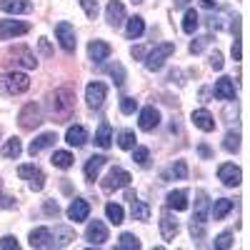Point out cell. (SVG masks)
Listing matches in <instances>:
<instances>
[{
	"label": "cell",
	"instance_id": "1",
	"mask_svg": "<svg viewBox=\"0 0 250 250\" xmlns=\"http://www.w3.org/2000/svg\"><path fill=\"white\" fill-rule=\"evenodd\" d=\"M50 118L55 123H68L75 113V90L73 88H58L50 95Z\"/></svg>",
	"mask_w": 250,
	"mask_h": 250
},
{
	"label": "cell",
	"instance_id": "2",
	"mask_svg": "<svg viewBox=\"0 0 250 250\" xmlns=\"http://www.w3.org/2000/svg\"><path fill=\"white\" fill-rule=\"evenodd\" d=\"M30 88V78L25 73H5L0 75V93L3 95H23Z\"/></svg>",
	"mask_w": 250,
	"mask_h": 250
},
{
	"label": "cell",
	"instance_id": "3",
	"mask_svg": "<svg viewBox=\"0 0 250 250\" xmlns=\"http://www.w3.org/2000/svg\"><path fill=\"white\" fill-rule=\"evenodd\" d=\"M175 53V43H160L155 45L148 55H145V68L148 70H160L165 65V60Z\"/></svg>",
	"mask_w": 250,
	"mask_h": 250
},
{
	"label": "cell",
	"instance_id": "4",
	"mask_svg": "<svg viewBox=\"0 0 250 250\" xmlns=\"http://www.w3.org/2000/svg\"><path fill=\"white\" fill-rule=\"evenodd\" d=\"M130 173L125 170V168H110L108 170V175L100 180V188L105 193H113V190H120V188H128L130 185Z\"/></svg>",
	"mask_w": 250,
	"mask_h": 250
},
{
	"label": "cell",
	"instance_id": "5",
	"mask_svg": "<svg viewBox=\"0 0 250 250\" xmlns=\"http://www.w3.org/2000/svg\"><path fill=\"white\" fill-rule=\"evenodd\" d=\"M18 175H20V180H28V188H30V190H35V193H40V190L45 188V173L40 170L35 163L20 165V168H18Z\"/></svg>",
	"mask_w": 250,
	"mask_h": 250
},
{
	"label": "cell",
	"instance_id": "6",
	"mask_svg": "<svg viewBox=\"0 0 250 250\" xmlns=\"http://www.w3.org/2000/svg\"><path fill=\"white\" fill-rule=\"evenodd\" d=\"M18 123L23 130H35L40 123H43V110H40L38 103H28V105H23V110L18 113Z\"/></svg>",
	"mask_w": 250,
	"mask_h": 250
},
{
	"label": "cell",
	"instance_id": "7",
	"mask_svg": "<svg viewBox=\"0 0 250 250\" xmlns=\"http://www.w3.org/2000/svg\"><path fill=\"white\" fill-rule=\"evenodd\" d=\"M55 38H58L60 48L65 50V53H73V50H75V45H78V40H75V30H73V25H70V23H65V20L55 25Z\"/></svg>",
	"mask_w": 250,
	"mask_h": 250
},
{
	"label": "cell",
	"instance_id": "8",
	"mask_svg": "<svg viewBox=\"0 0 250 250\" xmlns=\"http://www.w3.org/2000/svg\"><path fill=\"white\" fill-rule=\"evenodd\" d=\"M105 95H108V88H105V83H90V85L85 88V103H88V108L90 110H98L103 108V103H105Z\"/></svg>",
	"mask_w": 250,
	"mask_h": 250
},
{
	"label": "cell",
	"instance_id": "9",
	"mask_svg": "<svg viewBox=\"0 0 250 250\" xmlns=\"http://www.w3.org/2000/svg\"><path fill=\"white\" fill-rule=\"evenodd\" d=\"M218 180L228 188H238L240 180H243V170L238 168L235 163H223L220 168H218Z\"/></svg>",
	"mask_w": 250,
	"mask_h": 250
},
{
	"label": "cell",
	"instance_id": "10",
	"mask_svg": "<svg viewBox=\"0 0 250 250\" xmlns=\"http://www.w3.org/2000/svg\"><path fill=\"white\" fill-rule=\"evenodd\" d=\"M30 30L28 23L23 20H0V40H10L15 35H25Z\"/></svg>",
	"mask_w": 250,
	"mask_h": 250
},
{
	"label": "cell",
	"instance_id": "11",
	"mask_svg": "<svg viewBox=\"0 0 250 250\" xmlns=\"http://www.w3.org/2000/svg\"><path fill=\"white\" fill-rule=\"evenodd\" d=\"M158 125H160V113H158L155 105H148V108L140 110V118H138V128H140V130L153 133Z\"/></svg>",
	"mask_w": 250,
	"mask_h": 250
},
{
	"label": "cell",
	"instance_id": "12",
	"mask_svg": "<svg viewBox=\"0 0 250 250\" xmlns=\"http://www.w3.org/2000/svg\"><path fill=\"white\" fill-rule=\"evenodd\" d=\"M8 58H15V60H8V62H15V65H23V68H30V70L38 65V60H35L33 50L25 48V45H18V48L8 50Z\"/></svg>",
	"mask_w": 250,
	"mask_h": 250
},
{
	"label": "cell",
	"instance_id": "13",
	"mask_svg": "<svg viewBox=\"0 0 250 250\" xmlns=\"http://www.w3.org/2000/svg\"><path fill=\"white\" fill-rule=\"evenodd\" d=\"M85 240L90 243V245H103L108 240V228H105V223L103 220H90L88 223V228H85Z\"/></svg>",
	"mask_w": 250,
	"mask_h": 250
},
{
	"label": "cell",
	"instance_id": "14",
	"mask_svg": "<svg viewBox=\"0 0 250 250\" xmlns=\"http://www.w3.org/2000/svg\"><path fill=\"white\" fill-rule=\"evenodd\" d=\"M105 20H108V25L110 28H120L125 20V5L120 3V0H110L108 3V8H105Z\"/></svg>",
	"mask_w": 250,
	"mask_h": 250
},
{
	"label": "cell",
	"instance_id": "15",
	"mask_svg": "<svg viewBox=\"0 0 250 250\" xmlns=\"http://www.w3.org/2000/svg\"><path fill=\"white\" fill-rule=\"evenodd\" d=\"M180 233V223L165 210L163 215H160V235H163V240L165 243H170V240H175V235Z\"/></svg>",
	"mask_w": 250,
	"mask_h": 250
},
{
	"label": "cell",
	"instance_id": "16",
	"mask_svg": "<svg viewBox=\"0 0 250 250\" xmlns=\"http://www.w3.org/2000/svg\"><path fill=\"white\" fill-rule=\"evenodd\" d=\"M208 215H210V195L205 190H198L195 193V213H193V220L195 223H208Z\"/></svg>",
	"mask_w": 250,
	"mask_h": 250
},
{
	"label": "cell",
	"instance_id": "17",
	"mask_svg": "<svg viewBox=\"0 0 250 250\" xmlns=\"http://www.w3.org/2000/svg\"><path fill=\"white\" fill-rule=\"evenodd\" d=\"M190 120H193L195 128H200L203 133H213V130H215V118H213V113H210V110H205V108L193 110Z\"/></svg>",
	"mask_w": 250,
	"mask_h": 250
},
{
	"label": "cell",
	"instance_id": "18",
	"mask_svg": "<svg viewBox=\"0 0 250 250\" xmlns=\"http://www.w3.org/2000/svg\"><path fill=\"white\" fill-rule=\"evenodd\" d=\"M90 215V203L88 200H83V198H75L70 205H68V218L73 223H83V220H88Z\"/></svg>",
	"mask_w": 250,
	"mask_h": 250
},
{
	"label": "cell",
	"instance_id": "19",
	"mask_svg": "<svg viewBox=\"0 0 250 250\" xmlns=\"http://www.w3.org/2000/svg\"><path fill=\"white\" fill-rule=\"evenodd\" d=\"M213 93H215L218 100H235V83H233V78L223 75V78L215 83Z\"/></svg>",
	"mask_w": 250,
	"mask_h": 250
},
{
	"label": "cell",
	"instance_id": "20",
	"mask_svg": "<svg viewBox=\"0 0 250 250\" xmlns=\"http://www.w3.org/2000/svg\"><path fill=\"white\" fill-rule=\"evenodd\" d=\"M0 10L10 15H23L33 10V3L30 0H0Z\"/></svg>",
	"mask_w": 250,
	"mask_h": 250
},
{
	"label": "cell",
	"instance_id": "21",
	"mask_svg": "<svg viewBox=\"0 0 250 250\" xmlns=\"http://www.w3.org/2000/svg\"><path fill=\"white\" fill-rule=\"evenodd\" d=\"M113 53V48L108 43H103V40H93V43L88 45V58L93 62H103V60H108Z\"/></svg>",
	"mask_w": 250,
	"mask_h": 250
},
{
	"label": "cell",
	"instance_id": "22",
	"mask_svg": "<svg viewBox=\"0 0 250 250\" xmlns=\"http://www.w3.org/2000/svg\"><path fill=\"white\" fill-rule=\"evenodd\" d=\"M105 163H108L105 155H93V158H88V163H85V168H83V173H85V178L93 183V180H98L100 170L105 168Z\"/></svg>",
	"mask_w": 250,
	"mask_h": 250
},
{
	"label": "cell",
	"instance_id": "23",
	"mask_svg": "<svg viewBox=\"0 0 250 250\" xmlns=\"http://www.w3.org/2000/svg\"><path fill=\"white\" fill-rule=\"evenodd\" d=\"M30 248H53V230L50 228H35L30 233Z\"/></svg>",
	"mask_w": 250,
	"mask_h": 250
},
{
	"label": "cell",
	"instance_id": "24",
	"mask_svg": "<svg viewBox=\"0 0 250 250\" xmlns=\"http://www.w3.org/2000/svg\"><path fill=\"white\" fill-rule=\"evenodd\" d=\"M165 208L168 210H188V190H170L165 198Z\"/></svg>",
	"mask_w": 250,
	"mask_h": 250
},
{
	"label": "cell",
	"instance_id": "25",
	"mask_svg": "<svg viewBox=\"0 0 250 250\" xmlns=\"http://www.w3.org/2000/svg\"><path fill=\"white\" fill-rule=\"evenodd\" d=\"M55 140H58V135L55 133H43V135H38L33 143H30V148H28V153L35 158L38 153H43L45 148H50V145H55Z\"/></svg>",
	"mask_w": 250,
	"mask_h": 250
},
{
	"label": "cell",
	"instance_id": "26",
	"mask_svg": "<svg viewBox=\"0 0 250 250\" xmlns=\"http://www.w3.org/2000/svg\"><path fill=\"white\" fill-rule=\"evenodd\" d=\"M65 143L73 145V148H80V145L88 143V130L83 125H70L68 133H65Z\"/></svg>",
	"mask_w": 250,
	"mask_h": 250
},
{
	"label": "cell",
	"instance_id": "27",
	"mask_svg": "<svg viewBox=\"0 0 250 250\" xmlns=\"http://www.w3.org/2000/svg\"><path fill=\"white\" fill-rule=\"evenodd\" d=\"M95 145H98V148H103V150H108L110 145H113V128H110L108 120L100 123V128L95 133Z\"/></svg>",
	"mask_w": 250,
	"mask_h": 250
},
{
	"label": "cell",
	"instance_id": "28",
	"mask_svg": "<svg viewBox=\"0 0 250 250\" xmlns=\"http://www.w3.org/2000/svg\"><path fill=\"white\" fill-rule=\"evenodd\" d=\"M75 240V233L70 230L68 225H58L53 230V248H65Z\"/></svg>",
	"mask_w": 250,
	"mask_h": 250
},
{
	"label": "cell",
	"instance_id": "29",
	"mask_svg": "<svg viewBox=\"0 0 250 250\" xmlns=\"http://www.w3.org/2000/svg\"><path fill=\"white\" fill-rule=\"evenodd\" d=\"M3 158H8V160H18L20 158V153H23V143H20V138H8L5 143H3Z\"/></svg>",
	"mask_w": 250,
	"mask_h": 250
},
{
	"label": "cell",
	"instance_id": "30",
	"mask_svg": "<svg viewBox=\"0 0 250 250\" xmlns=\"http://www.w3.org/2000/svg\"><path fill=\"white\" fill-rule=\"evenodd\" d=\"M143 33H145V20L140 15L128 18V25H125V35H128V40H138Z\"/></svg>",
	"mask_w": 250,
	"mask_h": 250
},
{
	"label": "cell",
	"instance_id": "31",
	"mask_svg": "<svg viewBox=\"0 0 250 250\" xmlns=\"http://www.w3.org/2000/svg\"><path fill=\"white\" fill-rule=\"evenodd\" d=\"M235 208V203L230 200V198H220V200H215L213 205H210V215L215 218V220H223L228 213H230Z\"/></svg>",
	"mask_w": 250,
	"mask_h": 250
},
{
	"label": "cell",
	"instance_id": "32",
	"mask_svg": "<svg viewBox=\"0 0 250 250\" xmlns=\"http://www.w3.org/2000/svg\"><path fill=\"white\" fill-rule=\"evenodd\" d=\"M130 203H133V210H130L133 218L140 220V223H148V220H150V205L143 203V200H138V198H133Z\"/></svg>",
	"mask_w": 250,
	"mask_h": 250
},
{
	"label": "cell",
	"instance_id": "33",
	"mask_svg": "<svg viewBox=\"0 0 250 250\" xmlns=\"http://www.w3.org/2000/svg\"><path fill=\"white\" fill-rule=\"evenodd\" d=\"M73 153H68V150H55L53 153V158H50V163L55 165V168H60V170H68L70 165H73Z\"/></svg>",
	"mask_w": 250,
	"mask_h": 250
},
{
	"label": "cell",
	"instance_id": "34",
	"mask_svg": "<svg viewBox=\"0 0 250 250\" xmlns=\"http://www.w3.org/2000/svg\"><path fill=\"white\" fill-rule=\"evenodd\" d=\"M198 25H200L198 13H195L193 8H188V10H185V18H183V30H185L188 35H193V33L198 30Z\"/></svg>",
	"mask_w": 250,
	"mask_h": 250
},
{
	"label": "cell",
	"instance_id": "35",
	"mask_svg": "<svg viewBox=\"0 0 250 250\" xmlns=\"http://www.w3.org/2000/svg\"><path fill=\"white\" fill-rule=\"evenodd\" d=\"M105 215H108V220L113 225H120L123 218H125V210H123V205H118V203H108L105 205Z\"/></svg>",
	"mask_w": 250,
	"mask_h": 250
},
{
	"label": "cell",
	"instance_id": "36",
	"mask_svg": "<svg viewBox=\"0 0 250 250\" xmlns=\"http://www.w3.org/2000/svg\"><path fill=\"white\" fill-rule=\"evenodd\" d=\"M135 133L133 130H120L118 133V148H123V150H133L135 148Z\"/></svg>",
	"mask_w": 250,
	"mask_h": 250
},
{
	"label": "cell",
	"instance_id": "37",
	"mask_svg": "<svg viewBox=\"0 0 250 250\" xmlns=\"http://www.w3.org/2000/svg\"><path fill=\"white\" fill-rule=\"evenodd\" d=\"M118 248L120 250H140V240L133 233H123L120 240H118Z\"/></svg>",
	"mask_w": 250,
	"mask_h": 250
},
{
	"label": "cell",
	"instance_id": "38",
	"mask_svg": "<svg viewBox=\"0 0 250 250\" xmlns=\"http://www.w3.org/2000/svg\"><path fill=\"white\" fill-rule=\"evenodd\" d=\"M223 148H225L228 153H238V150H240V135H238V133H228L225 140H223Z\"/></svg>",
	"mask_w": 250,
	"mask_h": 250
},
{
	"label": "cell",
	"instance_id": "39",
	"mask_svg": "<svg viewBox=\"0 0 250 250\" xmlns=\"http://www.w3.org/2000/svg\"><path fill=\"white\" fill-rule=\"evenodd\" d=\"M105 73H108L110 78H115V85H123V83H125V70H123L120 62H113V65H108Z\"/></svg>",
	"mask_w": 250,
	"mask_h": 250
},
{
	"label": "cell",
	"instance_id": "40",
	"mask_svg": "<svg viewBox=\"0 0 250 250\" xmlns=\"http://www.w3.org/2000/svg\"><path fill=\"white\" fill-rule=\"evenodd\" d=\"M210 40H213L210 35H200V38H195V40H193V43H190V53H193V55H198V53H203V50H205L208 45H210Z\"/></svg>",
	"mask_w": 250,
	"mask_h": 250
},
{
	"label": "cell",
	"instance_id": "41",
	"mask_svg": "<svg viewBox=\"0 0 250 250\" xmlns=\"http://www.w3.org/2000/svg\"><path fill=\"white\" fill-rule=\"evenodd\" d=\"M135 110H138V100L135 98H128V95L120 98V113L123 115H133Z\"/></svg>",
	"mask_w": 250,
	"mask_h": 250
},
{
	"label": "cell",
	"instance_id": "42",
	"mask_svg": "<svg viewBox=\"0 0 250 250\" xmlns=\"http://www.w3.org/2000/svg\"><path fill=\"white\" fill-rule=\"evenodd\" d=\"M133 160H135L138 165H148V160H150V150H148V148H143V145H135V148H133Z\"/></svg>",
	"mask_w": 250,
	"mask_h": 250
},
{
	"label": "cell",
	"instance_id": "43",
	"mask_svg": "<svg viewBox=\"0 0 250 250\" xmlns=\"http://www.w3.org/2000/svg\"><path fill=\"white\" fill-rule=\"evenodd\" d=\"M170 173H173V178L185 180V178H188V165H185V160H175L173 168H170Z\"/></svg>",
	"mask_w": 250,
	"mask_h": 250
},
{
	"label": "cell",
	"instance_id": "44",
	"mask_svg": "<svg viewBox=\"0 0 250 250\" xmlns=\"http://www.w3.org/2000/svg\"><path fill=\"white\" fill-rule=\"evenodd\" d=\"M230 245H233V233L230 230H225V233H220L215 238V248H220V250H228Z\"/></svg>",
	"mask_w": 250,
	"mask_h": 250
},
{
	"label": "cell",
	"instance_id": "45",
	"mask_svg": "<svg viewBox=\"0 0 250 250\" xmlns=\"http://www.w3.org/2000/svg\"><path fill=\"white\" fill-rule=\"evenodd\" d=\"M80 5H83V10H85V15L90 20L98 18V0H80Z\"/></svg>",
	"mask_w": 250,
	"mask_h": 250
},
{
	"label": "cell",
	"instance_id": "46",
	"mask_svg": "<svg viewBox=\"0 0 250 250\" xmlns=\"http://www.w3.org/2000/svg\"><path fill=\"white\" fill-rule=\"evenodd\" d=\"M190 235H193V240H203L205 238V223L190 220Z\"/></svg>",
	"mask_w": 250,
	"mask_h": 250
},
{
	"label": "cell",
	"instance_id": "47",
	"mask_svg": "<svg viewBox=\"0 0 250 250\" xmlns=\"http://www.w3.org/2000/svg\"><path fill=\"white\" fill-rule=\"evenodd\" d=\"M43 210H45V215L58 218V215H60V205H58L55 200H45V203H43Z\"/></svg>",
	"mask_w": 250,
	"mask_h": 250
},
{
	"label": "cell",
	"instance_id": "48",
	"mask_svg": "<svg viewBox=\"0 0 250 250\" xmlns=\"http://www.w3.org/2000/svg\"><path fill=\"white\" fill-rule=\"evenodd\" d=\"M0 248H3V250H18V240L13 238V235H5V238H0Z\"/></svg>",
	"mask_w": 250,
	"mask_h": 250
},
{
	"label": "cell",
	"instance_id": "49",
	"mask_svg": "<svg viewBox=\"0 0 250 250\" xmlns=\"http://www.w3.org/2000/svg\"><path fill=\"white\" fill-rule=\"evenodd\" d=\"M223 65H225V62H223V55L215 50V53L210 55V68H213V70H223Z\"/></svg>",
	"mask_w": 250,
	"mask_h": 250
},
{
	"label": "cell",
	"instance_id": "50",
	"mask_svg": "<svg viewBox=\"0 0 250 250\" xmlns=\"http://www.w3.org/2000/svg\"><path fill=\"white\" fill-rule=\"evenodd\" d=\"M233 60H240L243 58V50H240V38H235V43H233V50H230Z\"/></svg>",
	"mask_w": 250,
	"mask_h": 250
},
{
	"label": "cell",
	"instance_id": "51",
	"mask_svg": "<svg viewBox=\"0 0 250 250\" xmlns=\"http://www.w3.org/2000/svg\"><path fill=\"white\" fill-rule=\"evenodd\" d=\"M0 208H15V200L8 198V195H5V198H0Z\"/></svg>",
	"mask_w": 250,
	"mask_h": 250
},
{
	"label": "cell",
	"instance_id": "52",
	"mask_svg": "<svg viewBox=\"0 0 250 250\" xmlns=\"http://www.w3.org/2000/svg\"><path fill=\"white\" fill-rule=\"evenodd\" d=\"M198 153H200L203 158H213V150L208 148V145H200V148H198Z\"/></svg>",
	"mask_w": 250,
	"mask_h": 250
},
{
	"label": "cell",
	"instance_id": "53",
	"mask_svg": "<svg viewBox=\"0 0 250 250\" xmlns=\"http://www.w3.org/2000/svg\"><path fill=\"white\" fill-rule=\"evenodd\" d=\"M200 5L210 10V8H218V0H200Z\"/></svg>",
	"mask_w": 250,
	"mask_h": 250
},
{
	"label": "cell",
	"instance_id": "54",
	"mask_svg": "<svg viewBox=\"0 0 250 250\" xmlns=\"http://www.w3.org/2000/svg\"><path fill=\"white\" fill-rule=\"evenodd\" d=\"M130 53H133V58H143V55H145V50H143L140 45H133V50H130Z\"/></svg>",
	"mask_w": 250,
	"mask_h": 250
},
{
	"label": "cell",
	"instance_id": "55",
	"mask_svg": "<svg viewBox=\"0 0 250 250\" xmlns=\"http://www.w3.org/2000/svg\"><path fill=\"white\" fill-rule=\"evenodd\" d=\"M40 48H43V50H45V53H50V45H48V43H45V38H40Z\"/></svg>",
	"mask_w": 250,
	"mask_h": 250
},
{
	"label": "cell",
	"instance_id": "56",
	"mask_svg": "<svg viewBox=\"0 0 250 250\" xmlns=\"http://www.w3.org/2000/svg\"><path fill=\"white\" fill-rule=\"evenodd\" d=\"M188 3H190V0H175V8H185Z\"/></svg>",
	"mask_w": 250,
	"mask_h": 250
},
{
	"label": "cell",
	"instance_id": "57",
	"mask_svg": "<svg viewBox=\"0 0 250 250\" xmlns=\"http://www.w3.org/2000/svg\"><path fill=\"white\" fill-rule=\"evenodd\" d=\"M0 193H3V180H0Z\"/></svg>",
	"mask_w": 250,
	"mask_h": 250
},
{
	"label": "cell",
	"instance_id": "58",
	"mask_svg": "<svg viewBox=\"0 0 250 250\" xmlns=\"http://www.w3.org/2000/svg\"><path fill=\"white\" fill-rule=\"evenodd\" d=\"M133 3H143V0H133Z\"/></svg>",
	"mask_w": 250,
	"mask_h": 250
}]
</instances>
